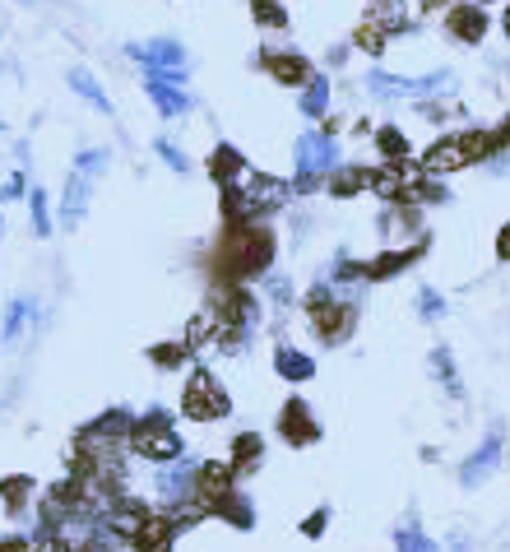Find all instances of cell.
Returning a JSON list of instances; mask_svg holds the SVG:
<instances>
[{
  "mask_svg": "<svg viewBox=\"0 0 510 552\" xmlns=\"http://www.w3.org/2000/svg\"><path fill=\"white\" fill-rule=\"evenodd\" d=\"M111 543H116L111 534H93L89 543H80V552H111Z\"/></svg>",
  "mask_w": 510,
  "mask_h": 552,
  "instance_id": "obj_44",
  "label": "cell"
},
{
  "mask_svg": "<svg viewBox=\"0 0 510 552\" xmlns=\"http://www.w3.org/2000/svg\"><path fill=\"white\" fill-rule=\"evenodd\" d=\"M153 153H159L172 172H190V158L181 153V144H172V140H153Z\"/></svg>",
  "mask_w": 510,
  "mask_h": 552,
  "instance_id": "obj_38",
  "label": "cell"
},
{
  "mask_svg": "<svg viewBox=\"0 0 510 552\" xmlns=\"http://www.w3.org/2000/svg\"><path fill=\"white\" fill-rule=\"evenodd\" d=\"M0 552H33V543L24 534H5V538H0Z\"/></svg>",
  "mask_w": 510,
  "mask_h": 552,
  "instance_id": "obj_43",
  "label": "cell"
},
{
  "mask_svg": "<svg viewBox=\"0 0 510 552\" xmlns=\"http://www.w3.org/2000/svg\"><path fill=\"white\" fill-rule=\"evenodd\" d=\"M33 492H37V483L24 479V473H14V479L0 483V497H5V510H10V516H24V506L33 501Z\"/></svg>",
  "mask_w": 510,
  "mask_h": 552,
  "instance_id": "obj_30",
  "label": "cell"
},
{
  "mask_svg": "<svg viewBox=\"0 0 510 552\" xmlns=\"http://www.w3.org/2000/svg\"><path fill=\"white\" fill-rule=\"evenodd\" d=\"M130 450L144 455L149 464H172L186 455L181 437H177V427H172V413L168 409H149L144 418H135L130 427Z\"/></svg>",
  "mask_w": 510,
  "mask_h": 552,
  "instance_id": "obj_6",
  "label": "cell"
},
{
  "mask_svg": "<svg viewBox=\"0 0 510 552\" xmlns=\"http://www.w3.org/2000/svg\"><path fill=\"white\" fill-rule=\"evenodd\" d=\"M487 5H478V0H450V10H446V33L455 37V43L464 47H478L483 37H487Z\"/></svg>",
  "mask_w": 510,
  "mask_h": 552,
  "instance_id": "obj_12",
  "label": "cell"
},
{
  "mask_svg": "<svg viewBox=\"0 0 510 552\" xmlns=\"http://www.w3.org/2000/svg\"><path fill=\"white\" fill-rule=\"evenodd\" d=\"M65 84H70V93H74V98H84L93 111H102V116H111V111H116V107H111V98H107V89L98 84V79H93L84 65H74V70L65 74Z\"/></svg>",
  "mask_w": 510,
  "mask_h": 552,
  "instance_id": "obj_23",
  "label": "cell"
},
{
  "mask_svg": "<svg viewBox=\"0 0 510 552\" xmlns=\"http://www.w3.org/2000/svg\"><path fill=\"white\" fill-rule=\"evenodd\" d=\"M325 525H330V506H316V510H311V516L302 520V534H306V538H321Z\"/></svg>",
  "mask_w": 510,
  "mask_h": 552,
  "instance_id": "obj_41",
  "label": "cell"
},
{
  "mask_svg": "<svg viewBox=\"0 0 510 552\" xmlns=\"http://www.w3.org/2000/svg\"><path fill=\"white\" fill-rule=\"evenodd\" d=\"M214 516H223L227 525H237V529H255V506H251L246 492H237V488L214 501Z\"/></svg>",
  "mask_w": 510,
  "mask_h": 552,
  "instance_id": "obj_24",
  "label": "cell"
},
{
  "mask_svg": "<svg viewBox=\"0 0 510 552\" xmlns=\"http://www.w3.org/2000/svg\"><path fill=\"white\" fill-rule=\"evenodd\" d=\"M427 256V237H418L413 247H404V251H385V256H376V260H367V279L376 284V279H395V274H404L409 265H418Z\"/></svg>",
  "mask_w": 510,
  "mask_h": 552,
  "instance_id": "obj_18",
  "label": "cell"
},
{
  "mask_svg": "<svg viewBox=\"0 0 510 552\" xmlns=\"http://www.w3.org/2000/svg\"><path fill=\"white\" fill-rule=\"evenodd\" d=\"M496 260H510V223H501L496 232Z\"/></svg>",
  "mask_w": 510,
  "mask_h": 552,
  "instance_id": "obj_45",
  "label": "cell"
},
{
  "mask_svg": "<svg viewBox=\"0 0 510 552\" xmlns=\"http://www.w3.org/2000/svg\"><path fill=\"white\" fill-rule=\"evenodd\" d=\"M144 93L159 107L163 121H177L195 107V98L186 93V70H144Z\"/></svg>",
  "mask_w": 510,
  "mask_h": 552,
  "instance_id": "obj_8",
  "label": "cell"
},
{
  "mask_svg": "<svg viewBox=\"0 0 510 552\" xmlns=\"http://www.w3.org/2000/svg\"><path fill=\"white\" fill-rule=\"evenodd\" d=\"M10 200H28V177L24 172H10L5 186H0V205H10Z\"/></svg>",
  "mask_w": 510,
  "mask_h": 552,
  "instance_id": "obj_40",
  "label": "cell"
},
{
  "mask_svg": "<svg viewBox=\"0 0 510 552\" xmlns=\"http://www.w3.org/2000/svg\"><path fill=\"white\" fill-rule=\"evenodd\" d=\"M446 5H450V0H446Z\"/></svg>",
  "mask_w": 510,
  "mask_h": 552,
  "instance_id": "obj_50",
  "label": "cell"
},
{
  "mask_svg": "<svg viewBox=\"0 0 510 552\" xmlns=\"http://www.w3.org/2000/svg\"><path fill=\"white\" fill-rule=\"evenodd\" d=\"M274 251H279V242H274V232H269L265 223H232L227 247H223V256H218L223 279H227V284L265 279V274L274 269Z\"/></svg>",
  "mask_w": 510,
  "mask_h": 552,
  "instance_id": "obj_1",
  "label": "cell"
},
{
  "mask_svg": "<svg viewBox=\"0 0 510 552\" xmlns=\"http://www.w3.org/2000/svg\"><path fill=\"white\" fill-rule=\"evenodd\" d=\"M431 372H437V381H441V390L450 394V400H464V381H459V367H455V353L446 344L431 348Z\"/></svg>",
  "mask_w": 510,
  "mask_h": 552,
  "instance_id": "obj_26",
  "label": "cell"
},
{
  "mask_svg": "<svg viewBox=\"0 0 510 552\" xmlns=\"http://www.w3.org/2000/svg\"><path fill=\"white\" fill-rule=\"evenodd\" d=\"M501 24H505V37H510V5H505V19Z\"/></svg>",
  "mask_w": 510,
  "mask_h": 552,
  "instance_id": "obj_47",
  "label": "cell"
},
{
  "mask_svg": "<svg viewBox=\"0 0 510 552\" xmlns=\"http://www.w3.org/2000/svg\"><path fill=\"white\" fill-rule=\"evenodd\" d=\"M246 172H251V163L242 158L237 144H214V153H209V177H214L218 186H237Z\"/></svg>",
  "mask_w": 510,
  "mask_h": 552,
  "instance_id": "obj_20",
  "label": "cell"
},
{
  "mask_svg": "<svg viewBox=\"0 0 510 552\" xmlns=\"http://www.w3.org/2000/svg\"><path fill=\"white\" fill-rule=\"evenodd\" d=\"M330 279H334V288L367 284V265H362V260H348V256H339V260H334V269H330Z\"/></svg>",
  "mask_w": 510,
  "mask_h": 552,
  "instance_id": "obj_34",
  "label": "cell"
},
{
  "mask_svg": "<svg viewBox=\"0 0 510 552\" xmlns=\"http://www.w3.org/2000/svg\"><path fill=\"white\" fill-rule=\"evenodd\" d=\"M28 214H33V232H37V237H52L56 214H52V200H47L43 186H28Z\"/></svg>",
  "mask_w": 510,
  "mask_h": 552,
  "instance_id": "obj_29",
  "label": "cell"
},
{
  "mask_svg": "<svg viewBox=\"0 0 510 552\" xmlns=\"http://www.w3.org/2000/svg\"><path fill=\"white\" fill-rule=\"evenodd\" d=\"M496 149H501L496 144V131H459V135H446V140L431 144L422 153V168L437 172V177H446V172L468 168V163H487Z\"/></svg>",
  "mask_w": 510,
  "mask_h": 552,
  "instance_id": "obj_4",
  "label": "cell"
},
{
  "mask_svg": "<svg viewBox=\"0 0 510 552\" xmlns=\"http://www.w3.org/2000/svg\"><path fill=\"white\" fill-rule=\"evenodd\" d=\"M385 43H390V33H385V28H380L376 19H371V24H367V28L358 33V47H362L367 56H380V52H385Z\"/></svg>",
  "mask_w": 510,
  "mask_h": 552,
  "instance_id": "obj_39",
  "label": "cell"
},
{
  "mask_svg": "<svg viewBox=\"0 0 510 552\" xmlns=\"http://www.w3.org/2000/svg\"><path fill=\"white\" fill-rule=\"evenodd\" d=\"M33 552H80V547L65 543V538H56V534H43V543H37Z\"/></svg>",
  "mask_w": 510,
  "mask_h": 552,
  "instance_id": "obj_42",
  "label": "cell"
},
{
  "mask_svg": "<svg viewBox=\"0 0 510 552\" xmlns=\"http://www.w3.org/2000/svg\"><path fill=\"white\" fill-rule=\"evenodd\" d=\"M177 520L172 516H153V510H149V516L140 520V529L130 534V547L135 552H172V543H177Z\"/></svg>",
  "mask_w": 510,
  "mask_h": 552,
  "instance_id": "obj_17",
  "label": "cell"
},
{
  "mask_svg": "<svg viewBox=\"0 0 510 552\" xmlns=\"http://www.w3.org/2000/svg\"><path fill=\"white\" fill-rule=\"evenodd\" d=\"M441 552H474V547H468V538H464V534H450V543H446Z\"/></svg>",
  "mask_w": 510,
  "mask_h": 552,
  "instance_id": "obj_46",
  "label": "cell"
},
{
  "mask_svg": "<svg viewBox=\"0 0 510 552\" xmlns=\"http://www.w3.org/2000/svg\"><path fill=\"white\" fill-rule=\"evenodd\" d=\"M89 200H93V177L70 172V177H65V195H61V228H65V232H74V228L84 223Z\"/></svg>",
  "mask_w": 510,
  "mask_h": 552,
  "instance_id": "obj_16",
  "label": "cell"
},
{
  "mask_svg": "<svg viewBox=\"0 0 510 552\" xmlns=\"http://www.w3.org/2000/svg\"><path fill=\"white\" fill-rule=\"evenodd\" d=\"M260 288H265V297L274 302V306H279V311H288V302H293V279H284V274H265V279H260Z\"/></svg>",
  "mask_w": 510,
  "mask_h": 552,
  "instance_id": "obj_36",
  "label": "cell"
},
{
  "mask_svg": "<svg viewBox=\"0 0 510 552\" xmlns=\"http://www.w3.org/2000/svg\"><path fill=\"white\" fill-rule=\"evenodd\" d=\"M302 306H306L311 330H316L330 348H334V344H343V339L352 334V325H358V297L339 293L330 274L311 284V293H306V302H302Z\"/></svg>",
  "mask_w": 510,
  "mask_h": 552,
  "instance_id": "obj_2",
  "label": "cell"
},
{
  "mask_svg": "<svg viewBox=\"0 0 510 552\" xmlns=\"http://www.w3.org/2000/svg\"><path fill=\"white\" fill-rule=\"evenodd\" d=\"M330 98H334V89H330V74H311L306 84H302L297 107H302V116H306V121H325V116H330Z\"/></svg>",
  "mask_w": 510,
  "mask_h": 552,
  "instance_id": "obj_22",
  "label": "cell"
},
{
  "mask_svg": "<svg viewBox=\"0 0 510 552\" xmlns=\"http://www.w3.org/2000/svg\"><path fill=\"white\" fill-rule=\"evenodd\" d=\"M190 353H195V348H190L186 339H181V344H153V348H149V363L159 367V372H181V367L190 363Z\"/></svg>",
  "mask_w": 510,
  "mask_h": 552,
  "instance_id": "obj_28",
  "label": "cell"
},
{
  "mask_svg": "<svg viewBox=\"0 0 510 552\" xmlns=\"http://www.w3.org/2000/svg\"><path fill=\"white\" fill-rule=\"evenodd\" d=\"M362 190H371V168H362V163H339L325 177V195H334V200H352Z\"/></svg>",
  "mask_w": 510,
  "mask_h": 552,
  "instance_id": "obj_19",
  "label": "cell"
},
{
  "mask_svg": "<svg viewBox=\"0 0 510 552\" xmlns=\"http://www.w3.org/2000/svg\"><path fill=\"white\" fill-rule=\"evenodd\" d=\"M195 479H200V460H172V464H159L153 473V492H159L168 506H181V501H195Z\"/></svg>",
  "mask_w": 510,
  "mask_h": 552,
  "instance_id": "obj_9",
  "label": "cell"
},
{
  "mask_svg": "<svg viewBox=\"0 0 510 552\" xmlns=\"http://www.w3.org/2000/svg\"><path fill=\"white\" fill-rule=\"evenodd\" d=\"M501 455H505V431H501V427H492L487 437H483V446L459 464V488H468V492L483 488V483L492 479V473L501 469Z\"/></svg>",
  "mask_w": 510,
  "mask_h": 552,
  "instance_id": "obj_10",
  "label": "cell"
},
{
  "mask_svg": "<svg viewBox=\"0 0 510 552\" xmlns=\"http://www.w3.org/2000/svg\"><path fill=\"white\" fill-rule=\"evenodd\" d=\"M33 321V297H14L10 306H5V325H0V339L5 344H14L19 334H24V325Z\"/></svg>",
  "mask_w": 510,
  "mask_h": 552,
  "instance_id": "obj_31",
  "label": "cell"
},
{
  "mask_svg": "<svg viewBox=\"0 0 510 552\" xmlns=\"http://www.w3.org/2000/svg\"><path fill=\"white\" fill-rule=\"evenodd\" d=\"M279 437L293 446V450H306V446H316L321 441V422H316V409H311L306 400H293L279 409Z\"/></svg>",
  "mask_w": 510,
  "mask_h": 552,
  "instance_id": "obj_11",
  "label": "cell"
},
{
  "mask_svg": "<svg viewBox=\"0 0 510 552\" xmlns=\"http://www.w3.org/2000/svg\"><path fill=\"white\" fill-rule=\"evenodd\" d=\"M274 372H279L288 385H302V381L316 376V358L302 353V348H293V344H279L274 348Z\"/></svg>",
  "mask_w": 510,
  "mask_h": 552,
  "instance_id": "obj_21",
  "label": "cell"
},
{
  "mask_svg": "<svg viewBox=\"0 0 510 552\" xmlns=\"http://www.w3.org/2000/svg\"><path fill=\"white\" fill-rule=\"evenodd\" d=\"M478 5H496V0H478Z\"/></svg>",
  "mask_w": 510,
  "mask_h": 552,
  "instance_id": "obj_48",
  "label": "cell"
},
{
  "mask_svg": "<svg viewBox=\"0 0 510 552\" xmlns=\"http://www.w3.org/2000/svg\"><path fill=\"white\" fill-rule=\"evenodd\" d=\"M376 153L385 158V163H409V135L399 126H376Z\"/></svg>",
  "mask_w": 510,
  "mask_h": 552,
  "instance_id": "obj_27",
  "label": "cell"
},
{
  "mask_svg": "<svg viewBox=\"0 0 510 552\" xmlns=\"http://www.w3.org/2000/svg\"><path fill=\"white\" fill-rule=\"evenodd\" d=\"M0 131H5V121H0Z\"/></svg>",
  "mask_w": 510,
  "mask_h": 552,
  "instance_id": "obj_49",
  "label": "cell"
},
{
  "mask_svg": "<svg viewBox=\"0 0 510 552\" xmlns=\"http://www.w3.org/2000/svg\"><path fill=\"white\" fill-rule=\"evenodd\" d=\"M251 19L269 33H284L288 28V10L279 5V0H251Z\"/></svg>",
  "mask_w": 510,
  "mask_h": 552,
  "instance_id": "obj_32",
  "label": "cell"
},
{
  "mask_svg": "<svg viewBox=\"0 0 510 552\" xmlns=\"http://www.w3.org/2000/svg\"><path fill=\"white\" fill-rule=\"evenodd\" d=\"M126 56L140 65V70H186L190 56L177 37H149V43H130Z\"/></svg>",
  "mask_w": 510,
  "mask_h": 552,
  "instance_id": "obj_13",
  "label": "cell"
},
{
  "mask_svg": "<svg viewBox=\"0 0 510 552\" xmlns=\"http://www.w3.org/2000/svg\"><path fill=\"white\" fill-rule=\"evenodd\" d=\"M362 84L380 102H418V98L450 93L455 89V70H437V74H385V70H371Z\"/></svg>",
  "mask_w": 510,
  "mask_h": 552,
  "instance_id": "obj_5",
  "label": "cell"
},
{
  "mask_svg": "<svg viewBox=\"0 0 510 552\" xmlns=\"http://www.w3.org/2000/svg\"><path fill=\"white\" fill-rule=\"evenodd\" d=\"M260 70L274 79V84H288V89H302L306 79L316 74L302 52H284V47H265L260 52Z\"/></svg>",
  "mask_w": 510,
  "mask_h": 552,
  "instance_id": "obj_14",
  "label": "cell"
},
{
  "mask_svg": "<svg viewBox=\"0 0 510 552\" xmlns=\"http://www.w3.org/2000/svg\"><path fill=\"white\" fill-rule=\"evenodd\" d=\"M232 488H237V469H232V460H205L200 464V479H195V497H200L209 510L218 497H227Z\"/></svg>",
  "mask_w": 510,
  "mask_h": 552,
  "instance_id": "obj_15",
  "label": "cell"
},
{
  "mask_svg": "<svg viewBox=\"0 0 510 552\" xmlns=\"http://www.w3.org/2000/svg\"><path fill=\"white\" fill-rule=\"evenodd\" d=\"M181 413L195 422H218L232 413V394L223 390V381L209 367H195L186 376V390H181Z\"/></svg>",
  "mask_w": 510,
  "mask_h": 552,
  "instance_id": "obj_7",
  "label": "cell"
},
{
  "mask_svg": "<svg viewBox=\"0 0 510 552\" xmlns=\"http://www.w3.org/2000/svg\"><path fill=\"white\" fill-rule=\"evenodd\" d=\"M293 168H297L293 195H316V190H325V177L339 168V144H334V135L325 126L297 135V144H293Z\"/></svg>",
  "mask_w": 510,
  "mask_h": 552,
  "instance_id": "obj_3",
  "label": "cell"
},
{
  "mask_svg": "<svg viewBox=\"0 0 510 552\" xmlns=\"http://www.w3.org/2000/svg\"><path fill=\"white\" fill-rule=\"evenodd\" d=\"M418 315H422V321H441V315H446V297L437 288H418Z\"/></svg>",
  "mask_w": 510,
  "mask_h": 552,
  "instance_id": "obj_37",
  "label": "cell"
},
{
  "mask_svg": "<svg viewBox=\"0 0 510 552\" xmlns=\"http://www.w3.org/2000/svg\"><path fill=\"white\" fill-rule=\"evenodd\" d=\"M260 460H265V437L260 431H237V441H232V469H237V479L260 469Z\"/></svg>",
  "mask_w": 510,
  "mask_h": 552,
  "instance_id": "obj_25",
  "label": "cell"
},
{
  "mask_svg": "<svg viewBox=\"0 0 510 552\" xmlns=\"http://www.w3.org/2000/svg\"><path fill=\"white\" fill-rule=\"evenodd\" d=\"M395 547H399V552H441V543H437V538H427L413 520L395 529Z\"/></svg>",
  "mask_w": 510,
  "mask_h": 552,
  "instance_id": "obj_33",
  "label": "cell"
},
{
  "mask_svg": "<svg viewBox=\"0 0 510 552\" xmlns=\"http://www.w3.org/2000/svg\"><path fill=\"white\" fill-rule=\"evenodd\" d=\"M111 168V149H80V158H74V172H84V177H102Z\"/></svg>",
  "mask_w": 510,
  "mask_h": 552,
  "instance_id": "obj_35",
  "label": "cell"
}]
</instances>
